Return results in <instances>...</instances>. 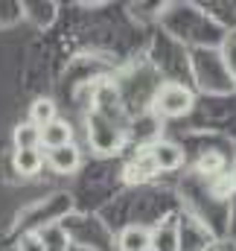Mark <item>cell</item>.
Returning <instances> with one entry per match:
<instances>
[{"mask_svg":"<svg viewBox=\"0 0 236 251\" xmlns=\"http://www.w3.org/2000/svg\"><path fill=\"white\" fill-rule=\"evenodd\" d=\"M192 105H195L192 91H189V88H184V85H175V82L161 85V88L155 91V100H152L155 114H158V117H169V120L189 114V111H192Z\"/></svg>","mask_w":236,"mask_h":251,"instance_id":"obj_1","label":"cell"},{"mask_svg":"<svg viewBox=\"0 0 236 251\" xmlns=\"http://www.w3.org/2000/svg\"><path fill=\"white\" fill-rule=\"evenodd\" d=\"M88 140H91V146H94L99 155H108V152H117L119 149V143H122V131L111 123L108 114L94 111V114L88 117Z\"/></svg>","mask_w":236,"mask_h":251,"instance_id":"obj_2","label":"cell"},{"mask_svg":"<svg viewBox=\"0 0 236 251\" xmlns=\"http://www.w3.org/2000/svg\"><path fill=\"white\" fill-rule=\"evenodd\" d=\"M155 173H175L178 167L184 164V149L172 143V140H155L149 149H146Z\"/></svg>","mask_w":236,"mask_h":251,"instance_id":"obj_3","label":"cell"},{"mask_svg":"<svg viewBox=\"0 0 236 251\" xmlns=\"http://www.w3.org/2000/svg\"><path fill=\"white\" fill-rule=\"evenodd\" d=\"M47 164H50L53 173H59V176H70V173L79 170L82 155H79V149L70 143V146H61V149H47Z\"/></svg>","mask_w":236,"mask_h":251,"instance_id":"obj_4","label":"cell"},{"mask_svg":"<svg viewBox=\"0 0 236 251\" xmlns=\"http://www.w3.org/2000/svg\"><path fill=\"white\" fill-rule=\"evenodd\" d=\"M41 131V146H47V149H61V146H70L73 143V128L70 123H64V120H53V123H47L44 128H38Z\"/></svg>","mask_w":236,"mask_h":251,"instance_id":"obj_5","label":"cell"},{"mask_svg":"<svg viewBox=\"0 0 236 251\" xmlns=\"http://www.w3.org/2000/svg\"><path fill=\"white\" fill-rule=\"evenodd\" d=\"M152 249V231L143 225H128L119 234V251H149Z\"/></svg>","mask_w":236,"mask_h":251,"instance_id":"obj_6","label":"cell"},{"mask_svg":"<svg viewBox=\"0 0 236 251\" xmlns=\"http://www.w3.org/2000/svg\"><path fill=\"white\" fill-rule=\"evenodd\" d=\"M44 167V155L38 149H15V170L21 176H35Z\"/></svg>","mask_w":236,"mask_h":251,"instance_id":"obj_7","label":"cell"},{"mask_svg":"<svg viewBox=\"0 0 236 251\" xmlns=\"http://www.w3.org/2000/svg\"><path fill=\"white\" fill-rule=\"evenodd\" d=\"M152 176H158L155 173V167H152V161H149V155H146V149L137 155V161H131L128 167H125V181H146V178H152Z\"/></svg>","mask_w":236,"mask_h":251,"instance_id":"obj_8","label":"cell"},{"mask_svg":"<svg viewBox=\"0 0 236 251\" xmlns=\"http://www.w3.org/2000/svg\"><path fill=\"white\" fill-rule=\"evenodd\" d=\"M53 120H56V105H53V100H35L32 108H29V123L35 126V128H44V126L53 123Z\"/></svg>","mask_w":236,"mask_h":251,"instance_id":"obj_9","label":"cell"},{"mask_svg":"<svg viewBox=\"0 0 236 251\" xmlns=\"http://www.w3.org/2000/svg\"><path fill=\"white\" fill-rule=\"evenodd\" d=\"M15 146L18 149H41V131L32 123H21L15 128Z\"/></svg>","mask_w":236,"mask_h":251,"instance_id":"obj_10","label":"cell"},{"mask_svg":"<svg viewBox=\"0 0 236 251\" xmlns=\"http://www.w3.org/2000/svg\"><path fill=\"white\" fill-rule=\"evenodd\" d=\"M222 167H225V161H222V155H216V152H207V155L198 161V173H207V176H222Z\"/></svg>","mask_w":236,"mask_h":251,"instance_id":"obj_11","label":"cell"},{"mask_svg":"<svg viewBox=\"0 0 236 251\" xmlns=\"http://www.w3.org/2000/svg\"><path fill=\"white\" fill-rule=\"evenodd\" d=\"M18 251H47V240L38 234H26V237H21Z\"/></svg>","mask_w":236,"mask_h":251,"instance_id":"obj_12","label":"cell"},{"mask_svg":"<svg viewBox=\"0 0 236 251\" xmlns=\"http://www.w3.org/2000/svg\"><path fill=\"white\" fill-rule=\"evenodd\" d=\"M225 64H228L231 76L236 79V32L228 35V41H225Z\"/></svg>","mask_w":236,"mask_h":251,"instance_id":"obj_13","label":"cell"}]
</instances>
